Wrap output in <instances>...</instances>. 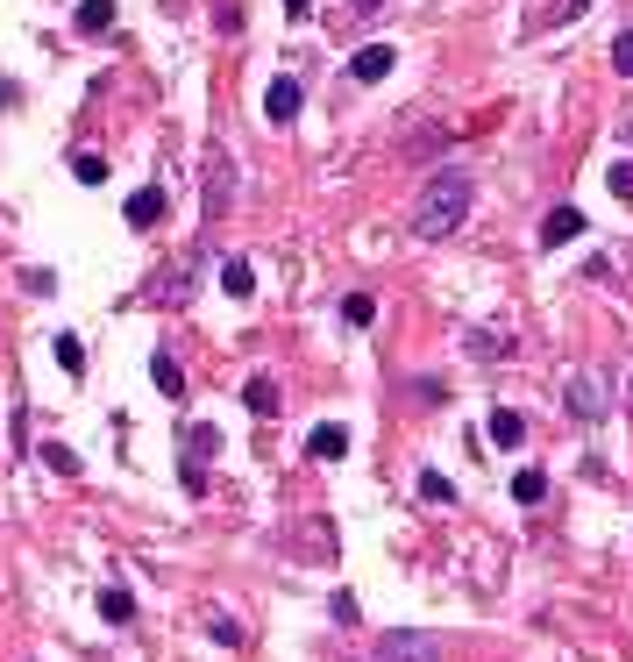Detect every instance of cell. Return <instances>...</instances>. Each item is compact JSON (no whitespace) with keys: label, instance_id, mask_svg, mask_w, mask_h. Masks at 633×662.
Instances as JSON below:
<instances>
[{"label":"cell","instance_id":"6da1fadb","mask_svg":"<svg viewBox=\"0 0 633 662\" xmlns=\"http://www.w3.org/2000/svg\"><path fill=\"white\" fill-rule=\"evenodd\" d=\"M470 207H477V178L470 172H434L427 186H420L406 229H413L420 243H442V235H456L463 221H470Z\"/></svg>","mask_w":633,"mask_h":662},{"label":"cell","instance_id":"7a4b0ae2","mask_svg":"<svg viewBox=\"0 0 633 662\" xmlns=\"http://www.w3.org/2000/svg\"><path fill=\"white\" fill-rule=\"evenodd\" d=\"M229 207H235V157H229V150H207V186H200V214L207 221H221V214H229Z\"/></svg>","mask_w":633,"mask_h":662},{"label":"cell","instance_id":"3957f363","mask_svg":"<svg viewBox=\"0 0 633 662\" xmlns=\"http://www.w3.org/2000/svg\"><path fill=\"white\" fill-rule=\"evenodd\" d=\"M200 271H207V250H186L178 264H164V271H157L149 299H157V307H186V299H192V285H200Z\"/></svg>","mask_w":633,"mask_h":662},{"label":"cell","instance_id":"277c9868","mask_svg":"<svg viewBox=\"0 0 633 662\" xmlns=\"http://www.w3.org/2000/svg\"><path fill=\"white\" fill-rule=\"evenodd\" d=\"M563 406H569V413L584 420V428H598V420L612 413V399H606V378H598V371H577V378L563 385Z\"/></svg>","mask_w":633,"mask_h":662},{"label":"cell","instance_id":"5b68a950","mask_svg":"<svg viewBox=\"0 0 633 662\" xmlns=\"http://www.w3.org/2000/svg\"><path fill=\"white\" fill-rule=\"evenodd\" d=\"M207 456H221V434L214 428H186V463H178V471H186L192 499H207Z\"/></svg>","mask_w":633,"mask_h":662},{"label":"cell","instance_id":"8992f818","mask_svg":"<svg viewBox=\"0 0 633 662\" xmlns=\"http://www.w3.org/2000/svg\"><path fill=\"white\" fill-rule=\"evenodd\" d=\"M378 662H442V641L420 635V627H399V635L378 641Z\"/></svg>","mask_w":633,"mask_h":662},{"label":"cell","instance_id":"52a82bcc","mask_svg":"<svg viewBox=\"0 0 633 662\" xmlns=\"http://www.w3.org/2000/svg\"><path fill=\"white\" fill-rule=\"evenodd\" d=\"M584 229H591V221H584V207H548V214H541V243H548V250H563V243H577V235Z\"/></svg>","mask_w":633,"mask_h":662},{"label":"cell","instance_id":"ba28073f","mask_svg":"<svg viewBox=\"0 0 633 662\" xmlns=\"http://www.w3.org/2000/svg\"><path fill=\"white\" fill-rule=\"evenodd\" d=\"M299 108H307V86H299L292 79V71H285V79H270V93H264V114H270V122H299Z\"/></svg>","mask_w":633,"mask_h":662},{"label":"cell","instance_id":"9c48e42d","mask_svg":"<svg viewBox=\"0 0 633 662\" xmlns=\"http://www.w3.org/2000/svg\"><path fill=\"white\" fill-rule=\"evenodd\" d=\"M391 65H399V51H391V43H364V51L349 57V79H356V86H378Z\"/></svg>","mask_w":633,"mask_h":662},{"label":"cell","instance_id":"30bf717a","mask_svg":"<svg viewBox=\"0 0 633 662\" xmlns=\"http://www.w3.org/2000/svg\"><path fill=\"white\" fill-rule=\"evenodd\" d=\"M164 207H171V200H164V186H143V192H129V207H122V214H129V229H157V221H164Z\"/></svg>","mask_w":633,"mask_h":662},{"label":"cell","instance_id":"8fae6325","mask_svg":"<svg viewBox=\"0 0 633 662\" xmlns=\"http://www.w3.org/2000/svg\"><path fill=\"white\" fill-rule=\"evenodd\" d=\"M307 456H313V463H335V456H349V428H335V420H321V428L307 434Z\"/></svg>","mask_w":633,"mask_h":662},{"label":"cell","instance_id":"7c38bea8","mask_svg":"<svg viewBox=\"0 0 633 662\" xmlns=\"http://www.w3.org/2000/svg\"><path fill=\"white\" fill-rule=\"evenodd\" d=\"M71 29H79V36H108L114 29V0H79V8H71Z\"/></svg>","mask_w":633,"mask_h":662},{"label":"cell","instance_id":"4fadbf2b","mask_svg":"<svg viewBox=\"0 0 633 662\" xmlns=\"http://www.w3.org/2000/svg\"><path fill=\"white\" fill-rule=\"evenodd\" d=\"M463 342H470V356H477V364H499V356L512 350V335H506V328H470Z\"/></svg>","mask_w":633,"mask_h":662},{"label":"cell","instance_id":"5bb4252c","mask_svg":"<svg viewBox=\"0 0 633 662\" xmlns=\"http://www.w3.org/2000/svg\"><path fill=\"white\" fill-rule=\"evenodd\" d=\"M149 378H157V393H164V399H186V371L171 364V350L149 356Z\"/></svg>","mask_w":633,"mask_h":662},{"label":"cell","instance_id":"9a60e30c","mask_svg":"<svg viewBox=\"0 0 633 662\" xmlns=\"http://www.w3.org/2000/svg\"><path fill=\"white\" fill-rule=\"evenodd\" d=\"M243 406H249L256 420H278V385H270V378H249L243 385Z\"/></svg>","mask_w":633,"mask_h":662},{"label":"cell","instance_id":"2e32d148","mask_svg":"<svg viewBox=\"0 0 633 662\" xmlns=\"http://www.w3.org/2000/svg\"><path fill=\"white\" fill-rule=\"evenodd\" d=\"M491 442H499V449H520V442H526V420L512 413V406H499V413H491Z\"/></svg>","mask_w":633,"mask_h":662},{"label":"cell","instance_id":"e0dca14e","mask_svg":"<svg viewBox=\"0 0 633 662\" xmlns=\"http://www.w3.org/2000/svg\"><path fill=\"white\" fill-rule=\"evenodd\" d=\"M221 293H229V299H249L256 293V271L243 257H229V264H221Z\"/></svg>","mask_w":633,"mask_h":662},{"label":"cell","instance_id":"ac0fdd59","mask_svg":"<svg viewBox=\"0 0 633 662\" xmlns=\"http://www.w3.org/2000/svg\"><path fill=\"white\" fill-rule=\"evenodd\" d=\"M100 620H114V627H129V620H135V598L122 592V584H108V592H100Z\"/></svg>","mask_w":633,"mask_h":662},{"label":"cell","instance_id":"d6986e66","mask_svg":"<svg viewBox=\"0 0 633 662\" xmlns=\"http://www.w3.org/2000/svg\"><path fill=\"white\" fill-rule=\"evenodd\" d=\"M512 499H520V506H541V499H548V477H541V471H512Z\"/></svg>","mask_w":633,"mask_h":662},{"label":"cell","instance_id":"ffe728a7","mask_svg":"<svg viewBox=\"0 0 633 662\" xmlns=\"http://www.w3.org/2000/svg\"><path fill=\"white\" fill-rule=\"evenodd\" d=\"M51 356H57V371H65V378H79V371H86V350H79V335H57V342H51Z\"/></svg>","mask_w":633,"mask_h":662},{"label":"cell","instance_id":"44dd1931","mask_svg":"<svg viewBox=\"0 0 633 662\" xmlns=\"http://www.w3.org/2000/svg\"><path fill=\"white\" fill-rule=\"evenodd\" d=\"M71 172H79V186H108V157H93V150H79Z\"/></svg>","mask_w":633,"mask_h":662},{"label":"cell","instance_id":"7402d4cb","mask_svg":"<svg viewBox=\"0 0 633 662\" xmlns=\"http://www.w3.org/2000/svg\"><path fill=\"white\" fill-rule=\"evenodd\" d=\"M420 499H427V506H448V499H456V485H448L442 471H420Z\"/></svg>","mask_w":633,"mask_h":662},{"label":"cell","instance_id":"603a6c76","mask_svg":"<svg viewBox=\"0 0 633 662\" xmlns=\"http://www.w3.org/2000/svg\"><path fill=\"white\" fill-rule=\"evenodd\" d=\"M342 313H349V328H370V321H378V299H370V293H349V299H342Z\"/></svg>","mask_w":633,"mask_h":662},{"label":"cell","instance_id":"cb8c5ba5","mask_svg":"<svg viewBox=\"0 0 633 662\" xmlns=\"http://www.w3.org/2000/svg\"><path fill=\"white\" fill-rule=\"evenodd\" d=\"M207 635H214L221 649H243V627H235L229 613H207Z\"/></svg>","mask_w":633,"mask_h":662},{"label":"cell","instance_id":"d4e9b609","mask_svg":"<svg viewBox=\"0 0 633 662\" xmlns=\"http://www.w3.org/2000/svg\"><path fill=\"white\" fill-rule=\"evenodd\" d=\"M584 8H591V0H548V14H541V29H563V22H577Z\"/></svg>","mask_w":633,"mask_h":662},{"label":"cell","instance_id":"484cf974","mask_svg":"<svg viewBox=\"0 0 633 662\" xmlns=\"http://www.w3.org/2000/svg\"><path fill=\"white\" fill-rule=\"evenodd\" d=\"M43 463H51V471H57V477H79V456H71V449H65V442H43Z\"/></svg>","mask_w":633,"mask_h":662},{"label":"cell","instance_id":"4316f807","mask_svg":"<svg viewBox=\"0 0 633 662\" xmlns=\"http://www.w3.org/2000/svg\"><path fill=\"white\" fill-rule=\"evenodd\" d=\"M606 186L620 192V200H633V157H620V164H612V178H606Z\"/></svg>","mask_w":633,"mask_h":662},{"label":"cell","instance_id":"83f0119b","mask_svg":"<svg viewBox=\"0 0 633 662\" xmlns=\"http://www.w3.org/2000/svg\"><path fill=\"white\" fill-rule=\"evenodd\" d=\"M612 65H620L626 79H633V29H620V36H612Z\"/></svg>","mask_w":633,"mask_h":662},{"label":"cell","instance_id":"f1b7e54d","mask_svg":"<svg viewBox=\"0 0 633 662\" xmlns=\"http://www.w3.org/2000/svg\"><path fill=\"white\" fill-rule=\"evenodd\" d=\"M349 8H356V14H378V8H385V0H349Z\"/></svg>","mask_w":633,"mask_h":662},{"label":"cell","instance_id":"f546056e","mask_svg":"<svg viewBox=\"0 0 633 662\" xmlns=\"http://www.w3.org/2000/svg\"><path fill=\"white\" fill-rule=\"evenodd\" d=\"M285 14H313V0H285Z\"/></svg>","mask_w":633,"mask_h":662},{"label":"cell","instance_id":"4dcf8cb0","mask_svg":"<svg viewBox=\"0 0 633 662\" xmlns=\"http://www.w3.org/2000/svg\"><path fill=\"white\" fill-rule=\"evenodd\" d=\"M620 135H626V150H633V114H626V129H620Z\"/></svg>","mask_w":633,"mask_h":662}]
</instances>
